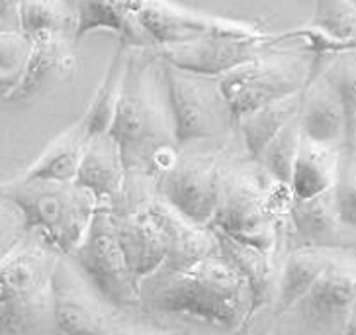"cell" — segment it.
Returning <instances> with one entry per match:
<instances>
[{
  "mask_svg": "<svg viewBox=\"0 0 356 335\" xmlns=\"http://www.w3.org/2000/svg\"><path fill=\"white\" fill-rule=\"evenodd\" d=\"M20 73H8L0 69V100H8L14 91V86L18 83Z\"/></svg>",
  "mask_w": 356,
  "mask_h": 335,
  "instance_id": "cell-34",
  "label": "cell"
},
{
  "mask_svg": "<svg viewBox=\"0 0 356 335\" xmlns=\"http://www.w3.org/2000/svg\"><path fill=\"white\" fill-rule=\"evenodd\" d=\"M356 173H355V149L343 147L339 163H337V175L331 187L335 210L341 221L346 228L355 230L356 226Z\"/></svg>",
  "mask_w": 356,
  "mask_h": 335,
  "instance_id": "cell-29",
  "label": "cell"
},
{
  "mask_svg": "<svg viewBox=\"0 0 356 335\" xmlns=\"http://www.w3.org/2000/svg\"><path fill=\"white\" fill-rule=\"evenodd\" d=\"M213 233L218 237L220 253L245 276V281L249 283L252 294H254L257 310H261L264 304L270 302L273 290L276 288V281H278L274 253L261 251L249 243L233 240L220 231H213Z\"/></svg>",
  "mask_w": 356,
  "mask_h": 335,
  "instance_id": "cell-22",
  "label": "cell"
},
{
  "mask_svg": "<svg viewBox=\"0 0 356 335\" xmlns=\"http://www.w3.org/2000/svg\"><path fill=\"white\" fill-rule=\"evenodd\" d=\"M223 157L221 147H178L175 163L155 178V189L184 218L208 228L220 202Z\"/></svg>",
  "mask_w": 356,
  "mask_h": 335,
  "instance_id": "cell-9",
  "label": "cell"
},
{
  "mask_svg": "<svg viewBox=\"0 0 356 335\" xmlns=\"http://www.w3.org/2000/svg\"><path fill=\"white\" fill-rule=\"evenodd\" d=\"M292 198L290 187L276 182L251 157H223L220 202L208 228L261 251L276 253Z\"/></svg>",
  "mask_w": 356,
  "mask_h": 335,
  "instance_id": "cell-3",
  "label": "cell"
},
{
  "mask_svg": "<svg viewBox=\"0 0 356 335\" xmlns=\"http://www.w3.org/2000/svg\"><path fill=\"white\" fill-rule=\"evenodd\" d=\"M112 335H137V327H131V325H115Z\"/></svg>",
  "mask_w": 356,
  "mask_h": 335,
  "instance_id": "cell-36",
  "label": "cell"
},
{
  "mask_svg": "<svg viewBox=\"0 0 356 335\" xmlns=\"http://www.w3.org/2000/svg\"><path fill=\"white\" fill-rule=\"evenodd\" d=\"M28 231L22 210L0 190V259L10 253V249Z\"/></svg>",
  "mask_w": 356,
  "mask_h": 335,
  "instance_id": "cell-31",
  "label": "cell"
},
{
  "mask_svg": "<svg viewBox=\"0 0 356 335\" xmlns=\"http://www.w3.org/2000/svg\"><path fill=\"white\" fill-rule=\"evenodd\" d=\"M286 220L292 224L300 247L355 249V230L339 218L331 189L312 198H292Z\"/></svg>",
  "mask_w": 356,
  "mask_h": 335,
  "instance_id": "cell-16",
  "label": "cell"
},
{
  "mask_svg": "<svg viewBox=\"0 0 356 335\" xmlns=\"http://www.w3.org/2000/svg\"><path fill=\"white\" fill-rule=\"evenodd\" d=\"M339 249L325 247H296L286 257L278 281H276V298H274V318L286 312L305 290L315 283L329 261Z\"/></svg>",
  "mask_w": 356,
  "mask_h": 335,
  "instance_id": "cell-21",
  "label": "cell"
},
{
  "mask_svg": "<svg viewBox=\"0 0 356 335\" xmlns=\"http://www.w3.org/2000/svg\"><path fill=\"white\" fill-rule=\"evenodd\" d=\"M98 30L115 33L127 47H153L124 0H79L74 4L73 42Z\"/></svg>",
  "mask_w": 356,
  "mask_h": 335,
  "instance_id": "cell-19",
  "label": "cell"
},
{
  "mask_svg": "<svg viewBox=\"0 0 356 335\" xmlns=\"http://www.w3.org/2000/svg\"><path fill=\"white\" fill-rule=\"evenodd\" d=\"M137 335H175L165 329H157V327H137Z\"/></svg>",
  "mask_w": 356,
  "mask_h": 335,
  "instance_id": "cell-35",
  "label": "cell"
},
{
  "mask_svg": "<svg viewBox=\"0 0 356 335\" xmlns=\"http://www.w3.org/2000/svg\"><path fill=\"white\" fill-rule=\"evenodd\" d=\"M0 190L22 210L28 230L42 231L63 255L76 251L98 210L95 194L74 180L18 178Z\"/></svg>",
  "mask_w": 356,
  "mask_h": 335,
  "instance_id": "cell-5",
  "label": "cell"
},
{
  "mask_svg": "<svg viewBox=\"0 0 356 335\" xmlns=\"http://www.w3.org/2000/svg\"><path fill=\"white\" fill-rule=\"evenodd\" d=\"M325 83L333 88V93L343 106V112L346 118V130L348 139L355 146V118H356V93H355V59L353 52H346L339 55L329 69L321 75Z\"/></svg>",
  "mask_w": 356,
  "mask_h": 335,
  "instance_id": "cell-28",
  "label": "cell"
},
{
  "mask_svg": "<svg viewBox=\"0 0 356 335\" xmlns=\"http://www.w3.org/2000/svg\"><path fill=\"white\" fill-rule=\"evenodd\" d=\"M18 30L28 40L42 32H74V6L67 0H22Z\"/></svg>",
  "mask_w": 356,
  "mask_h": 335,
  "instance_id": "cell-26",
  "label": "cell"
},
{
  "mask_svg": "<svg viewBox=\"0 0 356 335\" xmlns=\"http://www.w3.org/2000/svg\"><path fill=\"white\" fill-rule=\"evenodd\" d=\"M282 45L278 33H264L261 38H202L188 43L155 47L165 63L177 67L184 73L221 79L237 67L257 59L268 49Z\"/></svg>",
  "mask_w": 356,
  "mask_h": 335,
  "instance_id": "cell-13",
  "label": "cell"
},
{
  "mask_svg": "<svg viewBox=\"0 0 356 335\" xmlns=\"http://www.w3.org/2000/svg\"><path fill=\"white\" fill-rule=\"evenodd\" d=\"M309 26L343 42H355V0H315Z\"/></svg>",
  "mask_w": 356,
  "mask_h": 335,
  "instance_id": "cell-30",
  "label": "cell"
},
{
  "mask_svg": "<svg viewBox=\"0 0 356 335\" xmlns=\"http://www.w3.org/2000/svg\"><path fill=\"white\" fill-rule=\"evenodd\" d=\"M145 204L151 216L159 224V228L165 233L168 245L167 259L161 269H168V271L184 269L192 263L218 251L216 233L210 228L190 221L178 210L172 208L155 189V178L147 189Z\"/></svg>",
  "mask_w": 356,
  "mask_h": 335,
  "instance_id": "cell-15",
  "label": "cell"
},
{
  "mask_svg": "<svg viewBox=\"0 0 356 335\" xmlns=\"http://www.w3.org/2000/svg\"><path fill=\"white\" fill-rule=\"evenodd\" d=\"M61 255L42 231L28 230L0 259V335H55L51 276Z\"/></svg>",
  "mask_w": 356,
  "mask_h": 335,
  "instance_id": "cell-4",
  "label": "cell"
},
{
  "mask_svg": "<svg viewBox=\"0 0 356 335\" xmlns=\"http://www.w3.org/2000/svg\"><path fill=\"white\" fill-rule=\"evenodd\" d=\"M126 171L157 178L178 155L167 104L163 61L155 47H129L110 126Z\"/></svg>",
  "mask_w": 356,
  "mask_h": 335,
  "instance_id": "cell-2",
  "label": "cell"
},
{
  "mask_svg": "<svg viewBox=\"0 0 356 335\" xmlns=\"http://www.w3.org/2000/svg\"><path fill=\"white\" fill-rule=\"evenodd\" d=\"M22 0H0V22L6 28L18 30V10Z\"/></svg>",
  "mask_w": 356,
  "mask_h": 335,
  "instance_id": "cell-33",
  "label": "cell"
},
{
  "mask_svg": "<svg viewBox=\"0 0 356 335\" xmlns=\"http://www.w3.org/2000/svg\"><path fill=\"white\" fill-rule=\"evenodd\" d=\"M136 14L139 26L153 47L188 43L202 38H261L266 32L254 24L220 18L206 12L190 10L170 0H124Z\"/></svg>",
  "mask_w": 356,
  "mask_h": 335,
  "instance_id": "cell-11",
  "label": "cell"
},
{
  "mask_svg": "<svg viewBox=\"0 0 356 335\" xmlns=\"http://www.w3.org/2000/svg\"><path fill=\"white\" fill-rule=\"evenodd\" d=\"M341 149L343 147L317 143L302 134L290 178V192L293 198H312L333 187Z\"/></svg>",
  "mask_w": 356,
  "mask_h": 335,
  "instance_id": "cell-20",
  "label": "cell"
},
{
  "mask_svg": "<svg viewBox=\"0 0 356 335\" xmlns=\"http://www.w3.org/2000/svg\"><path fill=\"white\" fill-rule=\"evenodd\" d=\"M67 2H69V4H71V6H74V4H76V2H79V0H67Z\"/></svg>",
  "mask_w": 356,
  "mask_h": 335,
  "instance_id": "cell-38",
  "label": "cell"
},
{
  "mask_svg": "<svg viewBox=\"0 0 356 335\" xmlns=\"http://www.w3.org/2000/svg\"><path fill=\"white\" fill-rule=\"evenodd\" d=\"M126 167L120 147L110 134L90 136L84 147L83 159L74 182L90 190L98 204H112L126 180Z\"/></svg>",
  "mask_w": 356,
  "mask_h": 335,
  "instance_id": "cell-18",
  "label": "cell"
},
{
  "mask_svg": "<svg viewBox=\"0 0 356 335\" xmlns=\"http://www.w3.org/2000/svg\"><path fill=\"white\" fill-rule=\"evenodd\" d=\"M55 335H112L115 308L106 302L79 269L73 257L61 255L51 276Z\"/></svg>",
  "mask_w": 356,
  "mask_h": 335,
  "instance_id": "cell-12",
  "label": "cell"
},
{
  "mask_svg": "<svg viewBox=\"0 0 356 335\" xmlns=\"http://www.w3.org/2000/svg\"><path fill=\"white\" fill-rule=\"evenodd\" d=\"M343 335H356V315H353V318H350V322L346 324L345 334Z\"/></svg>",
  "mask_w": 356,
  "mask_h": 335,
  "instance_id": "cell-37",
  "label": "cell"
},
{
  "mask_svg": "<svg viewBox=\"0 0 356 335\" xmlns=\"http://www.w3.org/2000/svg\"><path fill=\"white\" fill-rule=\"evenodd\" d=\"M300 141H302V130H300V122L296 116L276 134L273 141L264 147V151L261 153V157L257 159V163L276 182H280L284 187H290V178H292L293 163L298 157Z\"/></svg>",
  "mask_w": 356,
  "mask_h": 335,
  "instance_id": "cell-27",
  "label": "cell"
},
{
  "mask_svg": "<svg viewBox=\"0 0 356 335\" xmlns=\"http://www.w3.org/2000/svg\"><path fill=\"white\" fill-rule=\"evenodd\" d=\"M298 122L302 134L317 143L355 149L348 139L343 106L323 77H317L302 91Z\"/></svg>",
  "mask_w": 356,
  "mask_h": 335,
  "instance_id": "cell-17",
  "label": "cell"
},
{
  "mask_svg": "<svg viewBox=\"0 0 356 335\" xmlns=\"http://www.w3.org/2000/svg\"><path fill=\"white\" fill-rule=\"evenodd\" d=\"M4 28H6V26H4V24H2V22H0V30H4Z\"/></svg>",
  "mask_w": 356,
  "mask_h": 335,
  "instance_id": "cell-39",
  "label": "cell"
},
{
  "mask_svg": "<svg viewBox=\"0 0 356 335\" xmlns=\"http://www.w3.org/2000/svg\"><path fill=\"white\" fill-rule=\"evenodd\" d=\"M76 69L69 33L42 32L30 38L26 61L8 100H30L71 79Z\"/></svg>",
  "mask_w": 356,
  "mask_h": 335,
  "instance_id": "cell-14",
  "label": "cell"
},
{
  "mask_svg": "<svg viewBox=\"0 0 356 335\" xmlns=\"http://www.w3.org/2000/svg\"><path fill=\"white\" fill-rule=\"evenodd\" d=\"M163 81L178 147L208 143L235 130L233 114L220 91V79L184 73L163 61Z\"/></svg>",
  "mask_w": 356,
  "mask_h": 335,
  "instance_id": "cell-7",
  "label": "cell"
},
{
  "mask_svg": "<svg viewBox=\"0 0 356 335\" xmlns=\"http://www.w3.org/2000/svg\"><path fill=\"white\" fill-rule=\"evenodd\" d=\"M69 257H73L84 276L112 308L120 312L139 308V286L118 243L108 204H98L84 240Z\"/></svg>",
  "mask_w": 356,
  "mask_h": 335,
  "instance_id": "cell-10",
  "label": "cell"
},
{
  "mask_svg": "<svg viewBox=\"0 0 356 335\" xmlns=\"http://www.w3.org/2000/svg\"><path fill=\"white\" fill-rule=\"evenodd\" d=\"M139 310L182 315L227 334H241L257 310L254 294L220 249L184 269H159L139 284Z\"/></svg>",
  "mask_w": 356,
  "mask_h": 335,
  "instance_id": "cell-1",
  "label": "cell"
},
{
  "mask_svg": "<svg viewBox=\"0 0 356 335\" xmlns=\"http://www.w3.org/2000/svg\"><path fill=\"white\" fill-rule=\"evenodd\" d=\"M302 104V93L286 96L282 100H276L270 104L262 106L251 114L243 116L237 120V130L243 137V143L247 149V157L252 161L261 157L264 147L273 141L276 134L282 130L292 118L300 112Z\"/></svg>",
  "mask_w": 356,
  "mask_h": 335,
  "instance_id": "cell-24",
  "label": "cell"
},
{
  "mask_svg": "<svg viewBox=\"0 0 356 335\" xmlns=\"http://www.w3.org/2000/svg\"><path fill=\"white\" fill-rule=\"evenodd\" d=\"M355 249H339L315 283L276 315L278 335H343L356 315Z\"/></svg>",
  "mask_w": 356,
  "mask_h": 335,
  "instance_id": "cell-6",
  "label": "cell"
},
{
  "mask_svg": "<svg viewBox=\"0 0 356 335\" xmlns=\"http://www.w3.org/2000/svg\"><path fill=\"white\" fill-rule=\"evenodd\" d=\"M309 59L296 53L268 49L257 59L220 79V91L229 106L235 126L243 116L262 106L298 95L305 88Z\"/></svg>",
  "mask_w": 356,
  "mask_h": 335,
  "instance_id": "cell-8",
  "label": "cell"
},
{
  "mask_svg": "<svg viewBox=\"0 0 356 335\" xmlns=\"http://www.w3.org/2000/svg\"><path fill=\"white\" fill-rule=\"evenodd\" d=\"M30 47V40L16 28L0 30V69L8 73H20Z\"/></svg>",
  "mask_w": 356,
  "mask_h": 335,
  "instance_id": "cell-32",
  "label": "cell"
},
{
  "mask_svg": "<svg viewBox=\"0 0 356 335\" xmlns=\"http://www.w3.org/2000/svg\"><path fill=\"white\" fill-rule=\"evenodd\" d=\"M129 47L126 43H118L114 55L110 59V65L106 69L102 83L98 84L95 96L90 104L86 108L84 116L79 120L86 130L88 137L102 136L110 132L112 120L115 116V106L120 98V88H122V77H124V67H126V57Z\"/></svg>",
  "mask_w": 356,
  "mask_h": 335,
  "instance_id": "cell-25",
  "label": "cell"
},
{
  "mask_svg": "<svg viewBox=\"0 0 356 335\" xmlns=\"http://www.w3.org/2000/svg\"><path fill=\"white\" fill-rule=\"evenodd\" d=\"M88 134L81 122L65 130L53 139L33 161L20 178H40V180H61L69 182L76 178V171L83 159Z\"/></svg>",
  "mask_w": 356,
  "mask_h": 335,
  "instance_id": "cell-23",
  "label": "cell"
}]
</instances>
